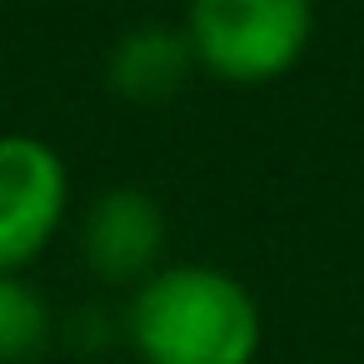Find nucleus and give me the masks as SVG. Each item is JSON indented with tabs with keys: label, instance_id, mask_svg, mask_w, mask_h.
<instances>
[{
	"label": "nucleus",
	"instance_id": "nucleus-4",
	"mask_svg": "<svg viewBox=\"0 0 364 364\" xmlns=\"http://www.w3.org/2000/svg\"><path fill=\"white\" fill-rule=\"evenodd\" d=\"M85 259L105 284H145L160 269V250H165V215L160 205L135 190V185H115L105 190L80 230Z\"/></svg>",
	"mask_w": 364,
	"mask_h": 364
},
{
	"label": "nucleus",
	"instance_id": "nucleus-3",
	"mask_svg": "<svg viewBox=\"0 0 364 364\" xmlns=\"http://www.w3.org/2000/svg\"><path fill=\"white\" fill-rule=\"evenodd\" d=\"M70 205L65 160L36 135H0V274H21Z\"/></svg>",
	"mask_w": 364,
	"mask_h": 364
},
{
	"label": "nucleus",
	"instance_id": "nucleus-2",
	"mask_svg": "<svg viewBox=\"0 0 364 364\" xmlns=\"http://www.w3.org/2000/svg\"><path fill=\"white\" fill-rule=\"evenodd\" d=\"M185 41L195 65L230 85L284 80L314 36V0H190Z\"/></svg>",
	"mask_w": 364,
	"mask_h": 364
},
{
	"label": "nucleus",
	"instance_id": "nucleus-5",
	"mask_svg": "<svg viewBox=\"0 0 364 364\" xmlns=\"http://www.w3.org/2000/svg\"><path fill=\"white\" fill-rule=\"evenodd\" d=\"M195 70V50L175 26H135L115 41L105 60V80L125 105H160L170 100Z\"/></svg>",
	"mask_w": 364,
	"mask_h": 364
},
{
	"label": "nucleus",
	"instance_id": "nucleus-6",
	"mask_svg": "<svg viewBox=\"0 0 364 364\" xmlns=\"http://www.w3.org/2000/svg\"><path fill=\"white\" fill-rule=\"evenodd\" d=\"M50 304L21 274H0V364H26L50 344Z\"/></svg>",
	"mask_w": 364,
	"mask_h": 364
},
{
	"label": "nucleus",
	"instance_id": "nucleus-1",
	"mask_svg": "<svg viewBox=\"0 0 364 364\" xmlns=\"http://www.w3.org/2000/svg\"><path fill=\"white\" fill-rule=\"evenodd\" d=\"M125 334L145 364H255L264 319L235 274L215 264H165L135 284Z\"/></svg>",
	"mask_w": 364,
	"mask_h": 364
}]
</instances>
